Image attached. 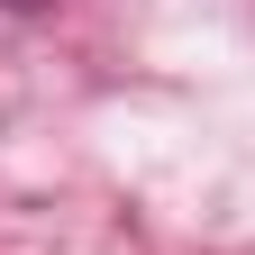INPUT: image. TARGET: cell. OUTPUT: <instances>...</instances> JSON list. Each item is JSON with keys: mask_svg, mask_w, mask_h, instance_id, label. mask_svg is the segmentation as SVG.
<instances>
[{"mask_svg": "<svg viewBox=\"0 0 255 255\" xmlns=\"http://www.w3.org/2000/svg\"><path fill=\"white\" fill-rule=\"evenodd\" d=\"M0 9H46V0H0Z\"/></svg>", "mask_w": 255, "mask_h": 255, "instance_id": "6da1fadb", "label": "cell"}]
</instances>
